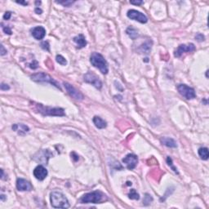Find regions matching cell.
<instances>
[{"label":"cell","instance_id":"6da1fadb","mask_svg":"<svg viewBox=\"0 0 209 209\" xmlns=\"http://www.w3.org/2000/svg\"><path fill=\"white\" fill-rule=\"evenodd\" d=\"M30 106L35 112L41 114L43 116H65V110L62 108H52L49 106H44L42 104L31 102Z\"/></svg>","mask_w":209,"mask_h":209},{"label":"cell","instance_id":"7a4b0ae2","mask_svg":"<svg viewBox=\"0 0 209 209\" xmlns=\"http://www.w3.org/2000/svg\"><path fill=\"white\" fill-rule=\"evenodd\" d=\"M90 62L94 67L97 68L103 75L108 74V63L104 56L98 52H93L90 57Z\"/></svg>","mask_w":209,"mask_h":209},{"label":"cell","instance_id":"3957f363","mask_svg":"<svg viewBox=\"0 0 209 209\" xmlns=\"http://www.w3.org/2000/svg\"><path fill=\"white\" fill-rule=\"evenodd\" d=\"M51 204L55 208H68L70 207V203L67 198L61 192L54 191L51 193Z\"/></svg>","mask_w":209,"mask_h":209},{"label":"cell","instance_id":"277c9868","mask_svg":"<svg viewBox=\"0 0 209 209\" xmlns=\"http://www.w3.org/2000/svg\"><path fill=\"white\" fill-rule=\"evenodd\" d=\"M107 199L106 195L101 191H93L84 195L80 199L81 203H101Z\"/></svg>","mask_w":209,"mask_h":209},{"label":"cell","instance_id":"5b68a950","mask_svg":"<svg viewBox=\"0 0 209 209\" xmlns=\"http://www.w3.org/2000/svg\"><path fill=\"white\" fill-rule=\"evenodd\" d=\"M31 79L34 82L37 83H49L53 86H55L56 87H57L58 89H60L61 91V87H60V84L58 83L54 79H53L52 76H50L48 74L46 73H37V74H34V75H31Z\"/></svg>","mask_w":209,"mask_h":209},{"label":"cell","instance_id":"8992f818","mask_svg":"<svg viewBox=\"0 0 209 209\" xmlns=\"http://www.w3.org/2000/svg\"><path fill=\"white\" fill-rule=\"evenodd\" d=\"M177 90L179 93L187 100H191V99L196 97L195 89L185 85V84H179L177 86Z\"/></svg>","mask_w":209,"mask_h":209},{"label":"cell","instance_id":"52a82bcc","mask_svg":"<svg viewBox=\"0 0 209 209\" xmlns=\"http://www.w3.org/2000/svg\"><path fill=\"white\" fill-rule=\"evenodd\" d=\"M84 81L87 83L93 85L97 89H101L102 87V82H101L98 76H96L94 73L88 72L84 75Z\"/></svg>","mask_w":209,"mask_h":209},{"label":"cell","instance_id":"ba28073f","mask_svg":"<svg viewBox=\"0 0 209 209\" xmlns=\"http://www.w3.org/2000/svg\"><path fill=\"white\" fill-rule=\"evenodd\" d=\"M127 17L130 18L131 20H134V21H137L140 22V23H142V24H145L148 21V19L145 15H144L143 13H141V12H138L137 10H129L127 13Z\"/></svg>","mask_w":209,"mask_h":209},{"label":"cell","instance_id":"9c48e42d","mask_svg":"<svg viewBox=\"0 0 209 209\" xmlns=\"http://www.w3.org/2000/svg\"><path fill=\"white\" fill-rule=\"evenodd\" d=\"M64 86L65 87V90L67 91L68 94L70 95L72 98L77 100V101H82L83 99V95L79 91H78L75 87H73L71 84L68 83H64Z\"/></svg>","mask_w":209,"mask_h":209},{"label":"cell","instance_id":"30bf717a","mask_svg":"<svg viewBox=\"0 0 209 209\" xmlns=\"http://www.w3.org/2000/svg\"><path fill=\"white\" fill-rule=\"evenodd\" d=\"M195 51V46L193 43H189V44H180L177 48V49L175 51L174 56L176 57H180L183 53L185 52H192Z\"/></svg>","mask_w":209,"mask_h":209},{"label":"cell","instance_id":"8fae6325","mask_svg":"<svg viewBox=\"0 0 209 209\" xmlns=\"http://www.w3.org/2000/svg\"><path fill=\"white\" fill-rule=\"evenodd\" d=\"M123 164H125L126 167H127L129 170H132L134 169L137 165L138 163V159H137V155H135L133 154H129L126 155L124 157V159H123Z\"/></svg>","mask_w":209,"mask_h":209},{"label":"cell","instance_id":"7c38bea8","mask_svg":"<svg viewBox=\"0 0 209 209\" xmlns=\"http://www.w3.org/2000/svg\"><path fill=\"white\" fill-rule=\"evenodd\" d=\"M17 188L20 191H30L33 190V186L28 180L18 178L17 180Z\"/></svg>","mask_w":209,"mask_h":209},{"label":"cell","instance_id":"4fadbf2b","mask_svg":"<svg viewBox=\"0 0 209 209\" xmlns=\"http://www.w3.org/2000/svg\"><path fill=\"white\" fill-rule=\"evenodd\" d=\"M48 170L43 165H39L34 168V176L36 179L39 180H43L48 176Z\"/></svg>","mask_w":209,"mask_h":209},{"label":"cell","instance_id":"5bb4252c","mask_svg":"<svg viewBox=\"0 0 209 209\" xmlns=\"http://www.w3.org/2000/svg\"><path fill=\"white\" fill-rule=\"evenodd\" d=\"M37 155L39 156L34 157V159L37 160V161L41 162V163H43L44 164H48V159L50 158V156L52 155V153H51L48 149H43V150H41L40 152H39Z\"/></svg>","mask_w":209,"mask_h":209},{"label":"cell","instance_id":"9a60e30c","mask_svg":"<svg viewBox=\"0 0 209 209\" xmlns=\"http://www.w3.org/2000/svg\"><path fill=\"white\" fill-rule=\"evenodd\" d=\"M32 35L37 40H41L46 35V29L43 26H37L32 29Z\"/></svg>","mask_w":209,"mask_h":209},{"label":"cell","instance_id":"2e32d148","mask_svg":"<svg viewBox=\"0 0 209 209\" xmlns=\"http://www.w3.org/2000/svg\"><path fill=\"white\" fill-rule=\"evenodd\" d=\"M12 130L17 132L19 135H23L26 134L27 132H29V128L28 126L25 125V124H22V123H16V124H13L12 127Z\"/></svg>","mask_w":209,"mask_h":209},{"label":"cell","instance_id":"e0dca14e","mask_svg":"<svg viewBox=\"0 0 209 209\" xmlns=\"http://www.w3.org/2000/svg\"><path fill=\"white\" fill-rule=\"evenodd\" d=\"M152 41L151 40H147L144 43H142L141 45L138 48V52L140 53H145V54H148L150 52L152 47Z\"/></svg>","mask_w":209,"mask_h":209},{"label":"cell","instance_id":"ac0fdd59","mask_svg":"<svg viewBox=\"0 0 209 209\" xmlns=\"http://www.w3.org/2000/svg\"><path fill=\"white\" fill-rule=\"evenodd\" d=\"M160 141H161L162 144L164 145L167 147H170V148H176V147H177L176 142L172 138H170V137H162L161 139H160Z\"/></svg>","mask_w":209,"mask_h":209},{"label":"cell","instance_id":"d6986e66","mask_svg":"<svg viewBox=\"0 0 209 209\" xmlns=\"http://www.w3.org/2000/svg\"><path fill=\"white\" fill-rule=\"evenodd\" d=\"M74 42L77 44L78 48H83L86 47L87 41L85 39V37L83 34H79L78 36L74 38Z\"/></svg>","mask_w":209,"mask_h":209},{"label":"cell","instance_id":"ffe728a7","mask_svg":"<svg viewBox=\"0 0 209 209\" xmlns=\"http://www.w3.org/2000/svg\"><path fill=\"white\" fill-rule=\"evenodd\" d=\"M93 123L95 124V126L97 128H99V129H103V128L106 127V126H107V123H106V121L102 119L101 118H100V117H98V116H95L94 117Z\"/></svg>","mask_w":209,"mask_h":209},{"label":"cell","instance_id":"44dd1931","mask_svg":"<svg viewBox=\"0 0 209 209\" xmlns=\"http://www.w3.org/2000/svg\"><path fill=\"white\" fill-rule=\"evenodd\" d=\"M199 155L203 160H207L209 157L208 149L206 148V147H203V148L199 149Z\"/></svg>","mask_w":209,"mask_h":209},{"label":"cell","instance_id":"7402d4cb","mask_svg":"<svg viewBox=\"0 0 209 209\" xmlns=\"http://www.w3.org/2000/svg\"><path fill=\"white\" fill-rule=\"evenodd\" d=\"M126 33H127V35L132 39H136L138 37V31L136 29H134V28H132V27H129L127 29Z\"/></svg>","mask_w":209,"mask_h":209},{"label":"cell","instance_id":"603a6c76","mask_svg":"<svg viewBox=\"0 0 209 209\" xmlns=\"http://www.w3.org/2000/svg\"><path fill=\"white\" fill-rule=\"evenodd\" d=\"M128 197H129V199H131L138 200L140 199V195L136 191V190L132 189V190H131V191H130L129 195H128Z\"/></svg>","mask_w":209,"mask_h":209},{"label":"cell","instance_id":"cb8c5ba5","mask_svg":"<svg viewBox=\"0 0 209 209\" xmlns=\"http://www.w3.org/2000/svg\"><path fill=\"white\" fill-rule=\"evenodd\" d=\"M56 61L61 65H65L67 64V60H65V58L64 57V56H62L61 55L56 56Z\"/></svg>","mask_w":209,"mask_h":209},{"label":"cell","instance_id":"d4e9b609","mask_svg":"<svg viewBox=\"0 0 209 209\" xmlns=\"http://www.w3.org/2000/svg\"><path fill=\"white\" fill-rule=\"evenodd\" d=\"M152 201H153V198L151 197V195H149V194H145V196L144 199H143V204L147 206V205H149Z\"/></svg>","mask_w":209,"mask_h":209},{"label":"cell","instance_id":"484cf974","mask_svg":"<svg viewBox=\"0 0 209 209\" xmlns=\"http://www.w3.org/2000/svg\"><path fill=\"white\" fill-rule=\"evenodd\" d=\"M167 163H168V166H170L171 168H172V170L174 171L176 173H178L177 169H176V168H175V166L173 165L172 159H171L170 157H168V158H167Z\"/></svg>","mask_w":209,"mask_h":209},{"label":"cell","instance_id":"4316f807","mask_svg":"<svg viewBox=\"0 0 209 209\" xmlns=\"http://www.w3.org/2000/svg\"><path fill=\"white\" fill-rule=\"evenodd\" d=\"M2 30H3V32H4L5 34H9V35H11L12 34V29H10V27L8 26H4L3 25V24H2Z\"/></svg>","mask_w":209,"mask_h":209},{"label":"cell","instance_id":"83f0119b","mask_svg":"<svg viewBox=\"0 0 209 209\" xmlns=\"http://www.w3.org/2000/svg\"><path fill=\"white\" fill-rule=\"evenodd\" d=\"M29 68H31V69H33V70H35V69H37V68L39 67V63H38L37 60H33V62L29 64Z\"/></svg>","mask_w":209,"mask_h":209},{"label":"cell","instance_id":"f1b7e54d","mask_svg":"<svg viewBox=\"0 0 209 209\" xmlns=\"http://www.w3.org/2000/svg\"><path fill=\"white\" fill-rule=\"evenodd\" d=\"M41 48L46 51L50 50V46H49L48 42H43V43H41Z\"/></svg>","mask_w":209,"mask_h":209},{"label":"cell","instance_id":"f546056e","mask_svg":"<svg viewBox=\"0 0 209 209\" xmlns=\"http://www.w3.org/2000/svg\"><path fill=\"white\" fill-rule=\"evenodd\" d=\"M56 2L59 3V4L64 5L65 7H70V5L72 4V3H74V2H72V1H65V2Z\"/></svg>","mask_w":209,"mask_h":209},{"label":"cell","instance_id":"4dcf8cb0","mask_svg":"<svg viewBox=\"0 0 209 209\" xmlns=\"http://www.w3.org/2000/svg\"><path fill=\"white\" fill-rule=\"evenodd\" d=\"M195 39H197V41L202 42L204 40V36L201 34H198L197 35H196V37H195Z\"/></svg>","mask_w":209,"mask_h":209},{"label":"cell","instance_id":"1f68e13d","mask_svg":"<svg viewBox=\"0 0 209 209\" xmlns=\"http://www.w3.org/2000/svg\"><path fill=\"white\" fill-rule=\"evenodd\" d=\"M0 87H1V90L2 91H7V90H9L10 89V87L7 85V84H5V83H2L1 84V86H0Z\"/></svg>","mask_w":209,"mask_h":209},{"label":"cell","instance_id":"d6a6232c","mask_svg":"<svg viewBox=\"0 0 209 209\" xmlns=\"http://www.w3.org/2000/svg\"><path fill=\"white\" fill-rule=\"evenodd\" d=\"M11 16H12V12H7L3 15V19L4 20H9L11 18Z\"/></svg>","mask_w":209,"mask_h":209},{"label":"cell","instance_id":"836d02e7","mask_svg":"<svg viewBox=\"0 0 209 209\" xmlns=\"http://www.w3.org/2000/svg\"><path fill=\"white\" fill-rule=\"evenodd\" d=\"M0 54H1V56H4L6 53H7V50L4 48V46L3 45H1V52H0Z\"/></svg>","mask_w":209,"mask_h":209},{"label":"cell","instance_id":"e575fe53","mask_svg":"<svg viewBox=\"0 0 209 209\" xmlns=\"http://www.w3.org/2000/svg\"><path fill=\"white\" fill-rule=\"evenodd\" d=\"M131 4H134V5H141L143 3V1H130Z\"/></svg>","mask_w":209,"mask_h":209},{"label":"cell","instance_id":"d590c367","mask_svg":"<svg viewBox=\"0 0 209 209\" xmlns=\"http://www.w3.org/2000/svg\"><path fill=\"white\" fill-rule=\"evenodd\" d=\"M35 12H36L37 14H42L43 11H42L39 7H36V8H35Z\"/></svg>","mask_w":209,"mask_h":209},{"label":"cell","instance_id":"8d00e7d4","mask_svg":"<svg viewBox=\"0 0 209 209\" xmlns=\"http://www.w3.org/2000/svg\"><path fill=\"white\" fill-rule=\"evenodd\" d=\"M17 3H20V4H23V5H27L28 2H23V1H17Z\"/></svg>","mask_w":209,"mask_h":209},{"label":"cell","instance_id":"74e56055","mask_svg":"<svg viewBox=\"0 0 209 209\" xmlns=\"http://www.w3.org/2000/svg\"><path fill=\"white\" fill-rule=\"evenodd\" d=\"M1 200H2V201H3V200H4V195H1Z\"/></svg>","mask_w":209,"mask_h":209},{"label":"cell","instance_id":"f35d334b","mask_svg":"<svg viewBox=\"0 0 209 209\" xmlns=\"http://www.w3.org/2000/svg\"><path fill=\"white\" fill-rule=\"evenodd\" d=\"M127 185H132V182H130V181H127Z\"/></svg>","mask_w":209,"mask_h":209},{"label":"cell","instance_id":"ab89813d","mask_svg":"<svg viewBox=\"0 0 209 209\" xmlns=\"http://www.w3.org/2000/svg\"><path fill=\"white\" fill-rule=\"evenodd\" d=\"M35 3H36V4H40V3H41V2H39V1H38V2H36Z\"/></svg>","mask_w":209,"mask_h":209}]
</instances>
